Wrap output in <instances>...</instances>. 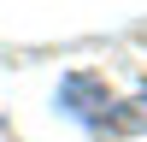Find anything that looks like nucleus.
Instances as JSON below:
<instances>
[{
    "mask_svg": "<svg viewBox=\"0 0 147 142\" xmlns=\"http://www.w3.org/2000/svg\"><path fill=\"white\" fill-rule=\"evenodd\" d=\"M65 106L82 118V124H106V118H112V95H106L94 77H65Z\"/></svg>",
    "mask_w": 147,
    "mask_h": 142,
    "instance_id": "f257e3e1",
    "label": "nucleus"
}]
</instances>
